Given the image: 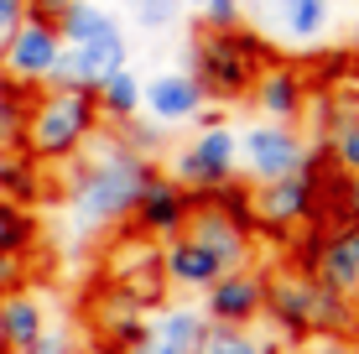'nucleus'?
Masks as SVG:
<instances>
[{"label": "nucleus", "mask_w": 359, "mask_h": 354, "mask_svg": "<svg viewBox=\"0 0 359 354\" xmlns=\"http://www.w3.org/2000/svg\"><path fill=\"white\" fill-rule=\"evenodd\" d=\"M188 6H208V0H188Z\"/></svg>", "instance_id": "nucleus-38"}, {"label": "nucleus", "mask_w": 359, "mask_h": 354, "mask_svg": "<svg viewBox=\"0 0 359 354\" xmlns=\"http://www.w3.org/2000/svg\"><path fill=\"white\" fill-rule=\"evenodd\" d=\"M203 328H208V318L198 308H162L151 318V344L162 349V354H193L198 349V339H203Z\"/></svg>", "instance_id": "nucleus-19"}, {"label": "nucleus", "mask_w": 359, "mask_h": 354, "mask_svg": "<svg viewBox=\"0 0 359 354\" xmlns=\"http://www.w3.org/2000/svg\"><path fill=\"white\" fill-rule=\"evenodd\" d=\"M354 57H359V32H354Z\"/></svg>", "instance_id": "nucleus-37"}, {"label": "nucleus", "mask_w": 359, "mask_h": 354, "mask_svg": "<svg viewBox=\"0 0 359 354\" xmlns=\"http://www.w3.org/2000/svg\"><path fill=\"white\" fill-rule=\"evenodd\" d=\"M302 354H359V344L349 334H318V339H302Z\"/></svg>", "instance_id": "nucleus-31"}, {"label": "nucleus", "mask_w": 359, "mask_h": 354, "mask_svg": "<svg viewBox=\"0 0 359 354\" xmlns=\"http://www.w3.org/2000/svg\"><path fill=\"white\" fill-rule=\"evenodd\" d=\"M151 172H156V162H151V156H141V151H130V146H120V136L115 141H99V151L68 182V214H73V224H79L83 235H99V229L126 224Z\"/></svg>", "instance_id": "nucleus-1"}, {"label": "nucleus", "mask_w": 359, "mask_h": 354, "mask_svg": "<svg viewBox=\"0 0 359 354\" xmlns=\"http://www.w3.org/2000/svg\"><path fill=\"white\" fill-rule=\"evenodd\" d=\"M130 6H135V21H141L146 32H162V27H172V21L182 16L188 0H130Z\"/></svg>", "instance_id": "nucleus-28"}, {"label": "nucleus", "mask_w": 359, "mask_h": 354, "mask_svg": "<svg viewBox=\"0 0 359 354\" xmlns=\"http://www.w3.org/2000/svg\"><path fill=\"white\" fill-rule=\"evenodd\" d=\"M27 354H73V339H68V334H57V328H47V334L36 339Z\"/></svg>", "instance_id": "nucleus-33"}, {"label": "nucleus", "mask_w": 359, "mask_h": 354, "mask_svg": "<svg viewBox=\"0 0 359 354\" xmlns=\"http://www.w3.org/2000/svg\"><path fill=\"white\" fill-rule=\"evenodd\" d=\"M16 287H27V261L21 255H0V297Z\"/></svg>", "instance_id": "nucleus-32"}, {"label": "nucleus", "mask_w": 359, "mask_h": 354, "mask_svg": "<svg viewBox=\"0 0 359 354\" xmlns=\"http://www.w3.org/2000/svg\"><path fill=\"white\" fill-rule=\"evenodd\" d=\"M276 6H292V0H276Z\"/></svg>", "instance_id": "nucleus-39"}, {"label": "nucleus", "mask_w": 359, "mask_h": 354, "mask_svg": "<svg viewBox=\"0 0 359 354\" xmlns=\"http://www.w3.org/2000/svg\"><path fill=\"white\" fill-rule=\"evenodd\" d=\"M172 182H182L188 193H214L224 182L240 177V136L224 120H203V130L172 156Z\"/></svg>", "instance_id": "nucleus-5"}, {"label": "nucleus", "mask_w": 359, "mask_h": 354, "mask_svg": "<svg viewBox=\"0 0 359 354\" xmlns=\"http://www.w3.org/2000/svg\"><path fill=\"white\" fill-rule=\"evenodd\" d=\"M57 36H63L68 47H89V42H120V21H115V11H104V6H94V0H73V6L63 11V16L53 21Z\"/></svg>", "instance_id": "nucleus-18"}, {"label": "nucleus", "mask_w": 359, "mask_h": 354, "mask_svg": "<svg viewBox=\"0 0 359 354\" xmlns=\"http://www.w3.org/2000/svg\"><path fill=\"white\" fill-rule=\"evenodd\" d=\"M313 282L339 292V297L359 292V224H323L313 255Z\"/></svg>", "instance_id": "nucleus-14"}, {"label": "nucleus", "mask_w": 359, "mask_h": 354, "mask_svg": "<svg viewBox=\"0 0 359 354\" xmlns=\"http://www.w3.org/2000/svg\"><path fill=\"white\" fill-rule=\"evenodd\" d=\"M182 235L193 240V245H203L214 255L224 271H240V266H250V229H240L224 209H214V203L203 198V193H193V209H188V224H182Z\"/></svg>", "instance_id": "nucleus-9"}, {"label": "nucleus", "mask_w": 359, "mask_h": 354, "mask_svg": "<svg viewBox=\"0 0 359 354\" xmlns=\"http://www.w3.org/2000/svg\"><path fill=\"white\" fill-rule=\"evenodd\" d=\"M328 167L344 177H359V104L339 100V109L328 115Z\"/></svg>", "instance_id": "nucleus-20"}, {"label": "nucleus", "mask_w": 359, "mask_h": 354, "mask_svg": "<svg viewBox=\"0 0 359 354\" xmlns=\"http://www.w3.org/2000/svg\"><path fill=\"white\" fill-rule=\"evenodd\" d=\"M47 334V308L36 302V292L16 287L0 297V344H6V354H27L36 339Z\"/></svg>", "instance_id": "nucleus-17"}, {"label": "nucleus", "mask_w": 359, "mask_h": 354, "mask_svg": "<svg viewBox=\"0 0 359 354\" xmlns=\"http://www.w3.org/2000/svg\"><path fill=\"white\" fill-rule=\"evenodd\" d=\"M57 53H63L57 27H53V21H42V16H27L16 27V36L6 42V53H0V73L36 94V89H47V79H53Z\"/></svg>", "instance_id": "nucleus-7"}, {"label": "nucleus", "mask_w": 359, "mask_h": 354, "mask_svg": "<svg viewBox=\"0 0 359 354\" xmlns=\"http://www.w3.org/2000/svg\"><path fill=\"white\" fill-rule=\"evenodd\" d=\"M27 16H32L27 0H0V53H6V42L16 36V27H21Z\"/></svg>", "instance_id": "nucleus-30"}, {"label": "nucleus", "mask_w": 359, "mask_h": 354, "mask_svg": "<svg viewBox=\"0 0 359 354\" xmlns=\"http://www.w3.org/2000/svg\"><path fill=\"white\" fill-rule=\"evenodd\" d=\"M115 68H126V36L120 42H89V47H68L57 53V68L47 79V89H73V94H94Z\"/></svg>", "instance_id": "nucleus-13"}, {"label": "nucleus", "mask_w": 359, "mask_h": 354, "mask_svg": "<svg viewBox=\"0 0 359 354\" xmlns=\"http://www.w3.org/2000/svg\"><path fill=\"white\" fill-rule=\"evenodd\" d=\"M188 209H193V193L182 188V182H172L167 172H151L146 177V188H141V198H135V229L141 235H151V240H172V235H182V224H188Z\"/></svg>", "instance_id": "nucleus-12"}, {"label": "nucleus", "mask_w": 359, "mask_h": 354, "mask_svg": "<svg viewBox=\"0 0 359 354\" xmlns=\"http://www.w3.org/2000/svg\"><path fill=\"white\" fill-rule=\"evenodd\" d=\"M27 109H32V89H21L16 79L0 73V151H21V136H27Z\"/></svg>", "instance_id": "nucleus-25"}, {"label": "nucleus", "mask_w": 359, "mask_h": 354, "mask_svg": "<svg viewBox=\"0 0 359 354\" xmlns=\"http://www.w3.org/2000/svg\"><path fill=\"white\" fill-rule=\"evenodd\" d=\"M36 235H42V224H36L32 209H21V203L0 198V255H27L36 250Z\"/></svg>", "instance_id": "nucleus-26"}, {"label": "nucleus", "mask_w": 359, "mask_h": 354, "mask_svg": "<svg viewBox=\"0 0 359 354\" xmlns=\"http://www.w3.org/2000/svg\"><path fill=\"white\" fill-rule=\"evenodd\" d=\"M271 63V47L250 32H198V47H193V79L203 89V100H219V104H234L250 94V79L255 68Z\"/></svg>", "instance_id": "nucleus-3"}, {"label": "nucleus", "mask_w": 359, "mask_h": 354, "mask_svg": "<svg viewBox=\"0 0 359 354\" xmlns=\"http://www.w3.org/2000/svg\"><path fill=\"white\" fill-rule=\"evenodd\" d=\"M307 156H313V146L302 141L297 125L261 120V125H250L240 136V167H245V177H250V188H255V182H276V177L302 172Z\"/></svg>", "instance_id": "nucleus-6"}, {"label": "nucleus", "mask_w": 359, "mask_h": 354, "mask_svg": "<svg viewBox=\"0 0 359 354\" xmlns=\"http://www.w3.org/2000/svg\"><path fill=\"white\" fill-rule=\"evenodd\" d=\"M318 203H323V224H359V177H344L323 167L318 177Z\"/></svg>", "instance_id": "nucleus-24"}, {"label": "nucleus", "mask_w": 359, "mask_h": 354, "mask_svg": "<svg viewBox=\"0 0 359 354\" xmlns=\"http://www.w3.org/2000/svg\"><path fill=\"white\" fill-rule=\"evenodd\" d=\"M99 136V109L94 94H73V89H36L32 109H27V136H21V151L42 167L73 162Z\"/></svg>", "instance_id": "nucleus-2"}, {"label": "nucleus", "mask_w": 359, "mask_h": 354, "mask_svg": "<svg viewBox=\"0 0 359 354\" xmlns=\"http://www.w3.org/2000/svg\"><path fill=\"white\" fill-rule=\"evenodd\" d=\"M198 11H203V32H240L245 27L240 0H208V6H198Z\"/></svg>", "instance_id": "nucleus-29"}, {"label": "nucleus", "mask_w": 359, "mask_h": 354, "mask_svg": "<svg viewBox=\"0 0 359 354\" xmlns=\"http://www.w3.org/2000/svg\"><path fill=\"white\" fill-rule=\"evenodd\" d=\"M68 6H73V0H27V11H32V16H42V21H57Z\"/></svg>", "instance_id": "nucleus-34"}, {"label": "nucleus", "mask_w": 359, "mask_h": 354, "mask_svg": "<svg viewBox=\"0 0 359 354\" xmlns=\"http://www.w3.org/2000/svg\"><path fill=\"white\" fill-rule=\"evenodd\" d=\"M313 292L318 282L307 271H276L266 276V318L276 323V339L281 344H302L313 339Z\"/></svg>", "instance_id": "nucleus-10"}, {"label": "nucleus", "mask_w": 359, "mask_h": 354, "mask_svg": "<svg viewBox=\"0 0 359 354\" xmlns=\"http://www.w3.org/2000/svg\"><path fill=\"white\" fill-rule=\"evenodd\" d=\"M193 354H281V339L266 328H229V323H208Z\"/></svg>", "instance_id": "nucleus-21"}, {"label": "nucleus", "mask_w": 359, "mask_h": 354, "mask_svg": "<svg viewBox=\"0 0 359 354\" xmlns=\"http://www.w3.org/2000/svg\"><path fill=\"white\" fill-rule=\"evenodd\" d=\"M328 11H333L328 0H292V6H281V27L292 42H313L328 27Z\"/></svg>", "instance_id": "nucleus-27"}, {"label": "nucleus", "mask_w": 359, "mask_h": 354, "mask_svg": "<svg viewBox=\"0 0 359 354\" xmlns=\"http://www.w3.org/2000/svg\"><path fill=\"white\" fill-rule=\"evenodd\" d=\"M245 100H255V109H261L266 120H276V125H292V120H302L307 109V73L297 63H261L250 79V94Z\"/></svg>", "instance_id": "nucleus-11"}, {"label": "nucleus", "mask_w": 359, "mask_h": 354, "mask_svg": "<svg viewBox=\"0 0 359 354\" xmlns=\"http://www.w3.org/2000/svg\"><path fill=\"white\" fill-rule=\"evenodd\" d=\"M94 109H99V120H135V109H141V79H135L130 68H115L104 83L94 89Z\"/></svg>", "instance_id": "nucleus-23"}, {"label": "nucleus", "mask_w": 359, "mask_h": 354, "mask_svg": "<svg viewBox=\"0 0 359 354\" xmlns=\"http://www.w3.org/2000/svg\"><path fill=\"white\" fill-rule=\"evenodd\" d=\"M156 271H162V282L182 287V292H208V287L219 282V276H224V266H219L203 245H193L188 235H172V240H162Z\"/></svg>", "instance_id": "nucleus-16"}, {"label": "nucleus", "mask_w": 359, "mask_h": 354, "mask_svg": "<svg viewBox=\"0 0 359 354\" xmlns=\"http://www.w3.org/2000/svg\"><path fill=\"white\" fill-rule=\"evenodd\" d=\"M203 313L208 323H229V328H255L266 318V271H224L214 287L203 292Z\"/></svg>", "instance_id": "nucleus-8"}, {"label": "nucleus", "mask_w": 359, "mask_h": 354, "mask_svg": "<svg viewBox=\"0 0 359 354\" xmlns=\"http://www.w3.org/2000/svg\"><path fill=\"white\" fill-rule=\"evenodd\" d=\"M141 104L156 125H182V120L203 115V89L193 73H156L151 83H141Z\"/></svg>", "instance_id": "nucleus-15"}, {"label": "nucleus", "mask_w": 359, "mask_h": 354, "mask_svg": "<svg viewBox=\"0 0 359 354\" xmlns=\"http://www.w3.org/2000/svg\"><path fill=\"white\" fill-rule=\"evenodd\" d=\"M349 339H354V344H359V292H354V297H349Z\"/></svg>", "instance_id": "nucleus-35"}, {"label": "nucleus", "mask_w": 359, "mask_h": 354, "mask_svg": "<svg viewBox=\"0 0 359 354\" xmlns=\"http://www.w3.org/2000/svg\"><path fill=\"white\" fill-rule=\"evenodd\" d=\"M328 167V151H313L302 172L276 177V182H255L250 188V219L261 235L292 240L297 229L307 224H323V203H318V177Z\"/></svg>", "instance_id": "nucleus-4"}, {"label": "nucleus", "mask_w": 359, "mask_h": 354, "mask_svg": "<svg viewBox=\"0 0 359 354\" xmlns=\"http://www.w3.org/2000/svg\"><path fill=\"white\" fill-rule=\"evenodd\" d=\"M0 198L21 203H42V162H32L27 151H0Z\"/></svg>", "instance_id": "nucleus-22"}, {"label": "nucleus", "mask_w": 359, "mask_h": 354, "mask_svg": "<svg viewBox=\"0 0 359 354\" xmlns=\"http://www.w3.org/2000/svg\"><path fill=\"white\" fill-rule=\"evenodd\" d=\"M126 354H162V349H156L151 339H146V344H135V349H126Z\"/></svg>", "instance_id": "nucleus-36"}]
</instances>
